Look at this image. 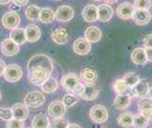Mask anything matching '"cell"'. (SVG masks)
<instances>
[{"label":"cell","mask_w":152,"mask_h":128,"mask_svg":"<svg viewBox=\"0 0 152 128\" xmlns=\"http://www.w3.org/2000/svg\"><path fill=\"white\" fill-rule=\"evenodd\" d=\"M51 76V72L43 67H34L28 70V80L35 86H42Z\"/></svg>","instance_id":"6da1fadb"},{"label":"cell","mask_w":152,"mask_h":128,"mask_svg":"<svg viewBox=\"0 0 152 128\" xmlns=\"http://www.w3.org/2000/svg\"><path fill=\"white\" fill-rule=\"evenodd\" d=\"M34 67H43L49 70L51 73L53 71V62L52 60L45 54H37L30 57L28 62V70Z\"/></svg>","instance_id":"7a4b0ae2"},{"label":"cell","mask_w":152,"mask_h":128,"mask_svg":"<svg viewBox=\"0 0 152 128\" xmlns=\"http://www.w3.org/2000/svg\"><path fill=\"white\" fill-rule=\"evenodd\" d=\"M45 102V95L40 92H37V90L28 92L24 99V104L31 108H38L43 105Z\"/></svg>","instance_id":"3957f363"},{"label":"cell","mask_w":152,"mask_h":128,"mask_svg":"<svg viewBox=\"0 0 152 128\" xmlns=\"http://www.w3.org/2000/svg\"><path fill=\"white\" fill-rule=\"evenodd\" d=\"M4 78L10 83H16L22 78L23 71L17 64H9L4 71Z\"/></svg>","instance_id":"277c9868"},{"label":"cell","mask_w":152,"mask_h":128,"mask_svg":"<svg viewBox=\"0 0 152 128\" xmlns=\"http://www.w3.org/2000/svg\"><path fill=\"white\" fill-rule=\"evenodd\" d=\"M90 118L96 124H103L109 118L108 110L101 105H94L90 109Z\"/></svg>","instance_id":"5b68a950"},{"label":"cell","mask_w":152,"mask_h":128,"mask_svg":"<svg viewBox=\"0 0 152 128\" xmlns=\"http://www.w3.org/2000/svg\"><path fill=\"white\" fill-rule=\"evenodd\" d=\"M21 22V18L16 12H8L2 16L1 23L6 29L12 30L18 28Z\"/></svg>","instance_id":"8992f818"},{"label":"cell","mask_w":152,"mask_h":128,"mask_svg":"<svg viewBox=\"0 0 152 128\" xmlns=\"http://www.w3.org/2000/svg\"><path fill=\"white\" fill-rule=\"evenodd\" d=\"M1 53L6 57H12L18 54L20 50L19 44H17L13 40L10 38H7L2 41L1 46H0Z\"/></svg>","instance_id":"52a82bcc"},{"label":"cell","mask_w":152,"mask_h":128,"mask_svg":"<svg viewBox=\"0 0 152 128\" xmlns=\"http://www.w3.org/2000/svg\"><path fill=\"white\" fill-rule=\"evenodd\" d=\"M80 82V78H78V76L75 73H68L64 74L61 80V87L64 88L66 92H72V93H73V90H74L75 87Z\"/></svg>","instance_id":"ba28073f"},{"label":"cell","mask_w":152,"mask_h":128,"mask_svg":"<svg viewBox=\"0 0 152 128\" xmlns=\"http://www.w3.org/2000/svg\"><path fill=\"white\" fill-rule=\"evenodd\" d=\"M48 112L52 118H59L64 116L66 113V105L62 103V101L54 100L49 104Z\"/></svg>","instance_id":"9c48e42d"},{"label":"cell","mask_w":152,"mask_h":128,"mask_svg":"<svg viewBox=\"0 0 152 128\" xmlns=\"http://www.w3.org/2000/svg\"><path fill=\"white\" fill-rule=\"evenodd\" d=\"M135 7L134 5L129 2L121 3L116 9L117 16L122 20H129L132 19V15L134 12Z\"/></svg>","instance_id":"30bf717a"},{"label":"cell","mask_w":152,"mask_h":128,"mask_svg":"<svg viewBox=\"0 0 152 128\" xmlns=\"http://www.w3.org/2000/svg\"><path fill=\"white\" fill-rule=\"evenodd\" d=\"M56 19L61 23H67L74 17V9L70 6L64 5L58 8L56 10Z\"/></svg>","instance_id":"8fae6325"},{"label":"cell","mask_w":152,"mask_h":128,"mask_svg":"<svg viewBox=\"0 0 152 128\" xmlns=\"http://www.w3.org/2000/svg\"><path fill=\"white\" fill-rule=\"evenodd\" d=\"M132 19L135 22V24L138 25H148L151 19V13L148 12V9H135L132 15Z\"/></svg>","instance_id":"7c38bea8"},{"label":"cell","mask_w":152,"mask_h":128,"mask_svg":"<svg viewBox=\"0 0 152 128\" xmlns=\"http://www.w3.org/2000/svg\"><path fill=\"white\" fill-rule=\"evenodd\" d=\"M51 40L56 44L64 45L66 44L69 40V33L64 28H57L51 33Z\"/></svg>","instance_id":"4fadbf2b"},{"label":"cell","mask_w":152,"mask_h":128,"mask_svg":"<svg viewBox=\"0 0 152 128\" xmlns=\"http://www.w3.org/2000/svg\"><path fill=\"white\" fill-rule=\"evenodd\" d=\"M91 42L85 38H78L74 41L73 44V49L74 52L77 55L84 56L87 55L91 51Z\"/></svg>","instance_id":"5bb4252c"},{"label":"cell","mask_w":152,"mask_h":128,"mask_svg":"<svg viewBox=\"0 0 152 128\" xmlns=\"http://www.w3.org/2000/svg\"><path fill=\"white\" fill-rule=\"evenodd\" d=\"M82 17L87 23H93L98 20L97 14V6L93 4H89L84 7L82 10Z\"/></svg>","instance_id":"9a60e30c"},{"label":"cell","mask_w":152,"mask_h":128,"mask_svg":"<svg viewBox=\"0 0 152 128\" xmlns=\"http://www.w3.org/2000/svg\"><path fill=\"white\" fill-rule=\"evenodd\" d=\"M148 89H149V85L148 83L145 81V80H141L140 81L134 85L132 88L130 92H132V95L134 97H138V98H143L145 97L148 93Z\"/></svg>","instance_id":"2e32d148"},{"label":"cell","mask_w":152,"mask_h":128,"mask_svg":"<svg viewBox=\"0 0 152 128\" xmlns=\"http://www.w3.org/2000/svg\"><path fill=\"white\" fill-rule=\"evenodd\" d=\"M80 78L83 84H96L97 80V72L92 68H84L80 71Z\"/></svg>","instance_id":"e0dca14e"},{"label":"cell","mask_w":152,"mask_h":128,"mask_svg":"<svg viewBox=\"0 0 152 128\" xmlns=\"http://www.w3.org/2000/svg\"><path fill=\"white\" fill-rule=\"evenodd\" d=\"M97 14H98V20L100 22L106 23L113 18V9L108 3L102 4L97 7Z\"/></svg>","instance_id":"ac0fdd59"},{"label":"cell","mask_w":152,"mask_h":128,"mask_svg":"<svg viewBox=\"0 0 152 128\" xmlns=\"http://www.w3.org/2000/svg\"><path fill=\"white\" fill-rule=\"evenodd\" d=\"M12 113H13V118L20 120V121H25L29 117V110L28 106H27L25 104H20L17 103L12 106Z\"/></svg>","instance_id":"d6986e66"},{"label":"cell","mask_w":152,"mask_h":128,"mask_svg":"<svg viewBox=\"0 0 152 128\" xmlns=\"http://www.w3.org/2000/svg\"><path fill=\"white\" fill-rule=\"evenodd\" d=\"M101 37H102V32L97 26H95V25L88 26L85 29L84 38L90 41L91 44H96V42L99 41L101 39Z\"/></svg>","instance_id":"ffe728a7"},{"label":"cell","mask_w":152,"mask_h":128,"mask_svg":"<svg viewBox=\"0 0 152 128\" xmlns=\"http://www.w3.org/2000/svg\"><path fill=\"white\" fill-rule=\"evenodd\" d=\"M130 58L136 65H145L148 62L145 51L144 48H135L130 53Z\"/></svg>","instance_id":"44dd1931"},{"label":"cell","mask_w":152,"mask_h":128,"mask_svg":"<svg viewBox=\"0 0 152 128\" xmlns=\"http://www.w3.org/2000/svg\"><path fill=\"white\" fill-rule=\"evenodd\" d=\"M98 92L99 89L96 84H85L84 92H82L80 97L86 101H93L97 97Z\"/></svg>","instance_id":"7402d4cb"},{"label":"cell","mask_w":152,"mask_h":128,"mask_svg":"<svg viewBox=\"0 0 152 128\" xmlns=\"http://www.w3.org/2000/svg\"><path fill=\"white\" fill-rule=\"evenodd\" d=\"M130 102H132V99H130V96L129 93H122V94H118L114 99L113 105L115 108H117L119 110H124L127 109Z\"/></svg>","instance_id":"603a6c76"},{"label":"cell","mask_w":152,"mask_h":128,"mask_svg":"<svg viewBox=\"0 0 152 128\" xmlns=\"http://www.w3.org/2000/svg\"><path fill=\"white\" fill-rule=\"evenodd\" d=\"M25 33H26V37H27V41L29 42L37 41L41 37L40 28L36 25H28L25 28Z\"/></svg>","instance_id":"cb8c5ba5"},{"label":"cell","mask_w":152,"mask_h":128,"mask_svg":"<svg viewBox=\"0 0 152 128\" xmlns=\"http://www.w3.org/2000/svg\"><path fill=\"white\" fill-rule=\"evenodd\" d=\"M56 19V13L54 10L50 8H43L41 9L39 14V21L44 24H50Z\"/></svg>","instance_id":"d4e9b609"},{"label":"cell","mask_w":152,"mask_h":128,"mask_svg":"<svg viewBox=\"0 0 152 128\" xmlns=\"http://www.w3.org/2000/svg\"><path fill=\"white\" fill-rule=\"evenodd\" d=\"M10 38L12 40H13L19 45L24 44L25 42L27 41V37H26V33H25L24 28H16L12 29V31H10Z\"/></svg>","instance_id":"484cf974"},{"label":"cell","mask_w":152,"mask_h":128,"mask_svg":"<svg viewBox=\"0 0 152 128\" xmlns=\"http://www.w3.org/2000/svg\"><path fill=\"white\" fill-rule=\"evenodd\" d=\"M31 127H50V121L48 118V116L44 113H39L36 116H34V118L31 121Z\"/></svg>","instance_id":"4316f807"},{"label":"cell","mask_w":152,"mask_h":128,"mask_svg":"<svg viewBox=\"0 0 152 128\" xmlns=\"http://www.w3.org/2000/svg\"><path fill=\"white\" fill-rule=\"evenodd\" d=\"M42 89H43V92H45V93H52L56 92L59 88V82L57 81V79L54 78V77H49L46 81L42 84L41 86Z\"/></svg>","instance_id":"83f0119b"},{"label":"cell","mask_w":152,"mask_h":128,"mask_svg":"<svg viewBox=\"0 0 152 128\" xmlns=\"http://www.w3.org/2000/svg\"><path fill=\"white\" fill-rule=\"evenodd\" d=\"M117 122L122 127L133 126V115L130 112H124V113L118 116Z\"/></svg>","instance_id":"f1b7e54d"},{"label":"cell","mask_w":152,"mask_h":128,"mask_svg":"<svg viewBox=\"0 0 152 128\" xmlns=\"http://www.w3.org/2000/svg\"><path fill=\"white\" fill-rule=\"evenodd\" d=\"M41 12V8L36 6V5H29L25 10V14L27 18L30 21H38L39 14Z\"/></svg>","instance_id":"f546056e"},{"label":"cell","mask_w":152,"mask_h":128,"mask_svg":"<svg viewBox=\"0 0 152 128\" xmlns=\"http://www.w3.org/2000/svg\"><path fill=\"white\" fill-rule=\"evenodd\" d=\"M113 88L114 89V92L117 94H122V93H129L130 92V89L132 88L129 87L127 83H126L124 80L121 79H117L113 85Z\"/></svg>","instance_id":"4dcf8cb0"},{"label":"cell","mask_w":152,"mask_h":128,"mask_svg":"<svg viewBox=\"0 0 152 128\" xmlns=\"http://www.w3.org/2000/svg\"><path fill=\"white\" fill-rule=\"evenodd\" d=\"M122 79L124 80L126 83H127V85H128L129 87H130V88H132L134 85H136V84H137L140 81L139 76H138V74H136L135 73H133V72H129V73H127L123 76Z\"/></svg>","instance_id":"1f68e13d"},{"label":"cell","mask_w":152,"mask_h":128,"mask_svg":"<svg viewBox=\"0 0 152 128\" xmlns=\"http://www.w3.org/2000/svg\"><path fill=\"white\" fill-rule=\"evenodd\" d=\"M149 124V120H148L144 115L141 113H138L136 115H133V126L134 127H148Z\"/></svg>","instance_id":"d6a6232c"},{"label":"cell","mask_w":152,"mask_h":128,"mask_svg":"<svg viewBox=\"0 0 152 128\" xmlns=\"http://www.w3.org/2000/svg\"><path fill=\"white\" fill-rule=\"evenodd\" d=\"M77 102H78V98L77 97V95L72 94L71 92L65 94L64 96V98H62V103L66 105V108H71V106L76 105Z\"/></svg>","instance_id":"836d02e7"},{"label":"cell","mask_w":152,"mask_h":128,"mask_svg":"<svg viewBox=\"0 0 152 128\" xmlns=\"http://www.w3.org/2000/svg\"><path fill=\"white\" fill-rule=\"evenodd\" d=\"M68 121L64 116L59 118H54V120L50 122V127H67Z\"/></svg>","instance_id":"e575fe53"},{"label":"cell","mask_w":152,"mask_h":128,"mask_svg":"<svg viewBox=\"0 0 152 128\" xmlns=\"http://www.w3.org/2000/svg\"><path fill=\"white\" fill-rule=\"evenodd\" d=\"M133 5L135 9H149L152 6V2H151V0H134Z\"/></svg>","instance_id":"d590c367"},{"label":"cell","mask_w":152,"mask_h":128,"mask_svg":"<svg viewBox=\"0 0 152 128\" xmlns=\"http://www.w3.org/2000/svg\"><path fill=\"white\" fill-rule=\"evenodd\" d=\"M145 108H152V99H150L149 97L148 98H145V97L141 98V100L138 103L139 112L142 111L143 109H145Z\"/></svg>","instance_id":"8d00e7d4"},{"label":"cell","mask_w":152,"mask_h":128,"mask_svg":"<svg viewBox=\"0 0 152 128\" xmlns=\"http://www.w3.org/2000/svg\"><path fill=\"white\" fill-rule=\"evenodd\" d=\"M12 118H13V113H12V108H0V119L7 121Z\"/></svg>","instance_id":"74e56055"},{"label":"cell","mask_w":152,"mask_h":128,"mask_svg":"<svg viewBox=\"0 0 152 128\" xmlns=\"http://www.w3.org/2000/svg\"><path fill=\"white\" fill-rule=\"evenodd\" d=\"M6 126L10 127V128H13V127L21 128V127H25L26 124H25V121H20V120H17L15 118H12V119H10V121H7Z\"/></svg>","instance_id":"f35d334b"},{"label":"cell","mask_w":152,"mask_h":128,"mask_svg":"<svg viewBox=\"0 0 152 128\" xmlns=\"http://www.w3.org/2000/svg\"><path fill=\"white\" fill-rule=\"evenodd\" d=\"M84 87H85V84H83L81 82L78 83L77 86L75 87L74 90H73V93H74L75 95L77 96H80V95L82 94V92H84Z\"/></svg>","instance_id":"ab89813d"},{"label":"cell","mask_w":152,"mask_h":128,"mask_svg":"<svg viewBox=\"0 0 152 128\" xmlns=\"http://www.w3.org/2000/svg\"><path fill=\"white\" fill-rule=\"evenodd\" d=\"M143 44L145 48L152 47V34H148L145 37L143 40Z\"/></svg>","instance_id":"60d3db41"},{"label":"cell","mask_w":152,"mask_h":128,"mask_svg":"<svg viewBox=\"0 0 152 128\" xmlns=\"http://www.w3.org/2000/svg\"><path fill=\"white\" fill-rule=\"evenodd\" d=\"M140 113L144 115L148 120H152V108H145L143 109L142 111H140Z\"/></svg>","instance_id":"b9f144b4"},{"label":"cell","mask_w":152,"mask_h":128,"mask_svg":"<svg viewBox=\"0 0 152 128\" xmlns=\"http://www.w3.org/2000/svg\"><path fill=\"white\" fill-rule=\"evenodd\" d=\"M12 2L17 7H25L28 3V0H12Z\"/></svg>","instance_id":"7bdbcfd3"},{"label":"cell","mask_w":152,"mask_h":128,"mask_svg":"<svg viewBox=\"0 0 152 128\" xmlns=\"http://www.w3.org/2000/svg\"><path fill=\"white\" fill-rule=\"evenodd\" d=\"M145 55H146V58H148V61H152V47L145 48Z\"/></svg>","instance_id":"ee69618b"},{"label":"cell","mask_w":152,"mask_h":128,"mask_svg":"<svg viewBox=\"0 0 152 128\" xmlns=\"http://www.w3.org/2000/svg\"><path fill=\"white\" fill-rule=\"evenodd\" d=\"M6 63H5L2 60H0V76H3L5 69H6Z\"/></svg>","instance_id":"f6af8a7d"},{"label":"cell","mask_w":152,"mask_h":128,"mask_svg":"<svg viewBox=\"0 0 152 128\" xmlns=\"http://www.w3.org/2000/svg\"><path fill=\"white\" fill-rule=\"evenodd\" d=\"M12 1V0H0V5H8Z\"/></svg>","instance_id":"bcb514c9"},{"label":"cell","mask_w":152,"mask_h":128,"mask_svg":"<svg viewBox=\"0 0 152 128\" xmlns=\"http://www.w3.org/2000/svg\"><path fill=\"white\" fill-rule=\"evenodd\" d=\"M67 127H80V125L77 124H68Z\"/></svg>","instance_id":"7dc6e473"},{"label":"cell","mask_w":152,"mask_h":128,"mask_svg":"<svg viewBox=\"0 0 152 128\" xmlns=\"http://www.w3.org/2000/svg\"><path fill=\"white\" fill-rule=\"evenodd\" d=\"M105 1L108 4H113V3H116L118 0H105Z\"/></svg>","instance_id":"c3c4849f"},{"label":"cell","mask_w":152,"mask_h":128,"mask_svg":"<svg viewBox=\"0 0 152 128\" xmlns=\"http://www.w3.org/2000/svg\"><path fill=\"white\" fill-rule=\"evenodd\" d=\"M148 95V97H149L150 99H152V87H150V88H149Z\"/></svg>","instance_id":"681fc988"},{"label":"cell","mask_w":152,"mask_h":128,"mask_svg":"<svg viewBox=\"0 0 152 128\" xmlns=\"http://www.w3.org/2000/svg\"><path fill=\"white\" fill-rule=\"evenodd\" d=\"M1 98H2V94H1V92H0V100H1Z\"/></svg>","instance_id":"f907efd6"},{"label":"cell","mask_w":152,"mask_h":128,"mask_svg":"<svg viewBox=\"0 0 152 128\" xmlns=\"http://www.w3.org/2000/svg\"><path fill=\"white\" fill-rule=\"evenodd\" d=\"M94 1H101V0H94Z\"/></svg>","instance_id":"816d5d0a"},{"label":"cell","mask_w":152,"mask_h":128,"mask_svg":"<svg viewBox=\"0 0 152 128\" xmlns=\"http://www.w3.org/2000/svg\"><path fill=\"white\" fill-rule=\"evenodd\" d=\"M53 1H61V0H53Z\"/></svg>","instance_id":"f5cc1de1"}]
</instances>
